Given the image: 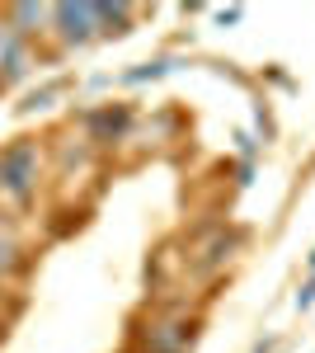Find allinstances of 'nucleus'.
Listing matches in <instances>:
<instances>
[{"instance_id": "obj_2", "label": "nucleus", "mask_w": 315, "mask_h": 353, "mask_svg": "<svg viewBox=\"0 0 315 353\" xmlns=\"http://www.w3.org/2000/svg\"><path fill=\"white\" fill-rule=\"evenodd\" d=\"M52 33L61 43H90V38H99L94 5H57L52 10Z\"/></svg>"}, {"instance_id": "obj_3", "label": "nucleus", "mask_w": 315, "mask_h": 353, "mask_svg": "<svg viewBox=\"0 0 315 353\" xmlns=\"http://www.w3.org/2000/svg\"><path fill=\"white\" fill-rule=\"evenodd\" d=\"M0 90H5V76H0Z\"/></svg>"}, {"instance_id": "obj_1", "label": "nucleus", "mask_w": 315, "mask_h": 353, "mask_svg": "<svg viewBox=\"0 0 315 353\" xmlns=\"http://www.w3.org/2000/svg\"><path fill=\"white\" fill-rule=\"evenodd\" d=\"M38 184H43V146H38V137H19V141L0 146V198L14 203V208H28L38 198Z\"/></svg>"}]
</instances>
